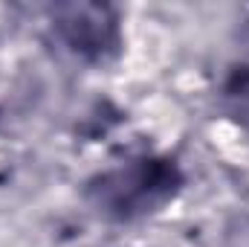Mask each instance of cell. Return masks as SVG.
Wrapping results in <instances>:
<instances>
[{
	"label": "cell",
	"instance_id": "6da1fadb",
	"mask_svg": "<svg viewBox=\"0 0 249 247\" xmlns=\"http://www.w3.org/2000/svg\"><path fill=\"white\" fill-rule=\"evenodd\" d=\"M180 189L183 172L171 157L142 154L96 175L87 184V198L99 215L110 221H133L162 209Z\"/></svg>",
	"mask_w": 249,
	"mask_h": 247
},
{
	"label": "cell",
	"instance_id": "7a4b0ae2",
	"mask_svg": "<svg viewBox=\"0 0 249 247\" xmlns=\"http://www.w3.org/2000/svg\"><path fill=\"white\" fill-rule=\"evenodd\" d=\"M55 32L75 56L87 62H105L119 47V18L105 3L58 6Z\"/></svg>",
	"mask_w": 249,
	"mask_h": 247
}]
</instances>
